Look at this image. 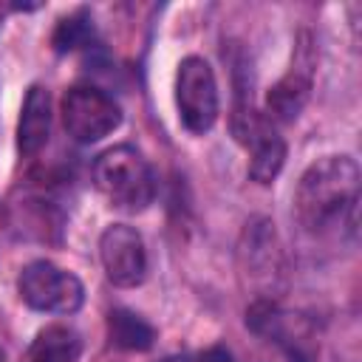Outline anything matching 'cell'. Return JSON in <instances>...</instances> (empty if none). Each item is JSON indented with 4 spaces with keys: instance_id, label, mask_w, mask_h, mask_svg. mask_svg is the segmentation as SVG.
<instances>
[{
    "instance_id": "6da1fadb",
    "label": "cell",
    "mask_w": 362,
    "mask_h": 362,
    "mask_svg": "<svg viewBox=\"0 0 362 362\" xmlns=\"http://www.w3.org/2000/svg\"><path fill=\"white\" fill-rule=\"evenodd\" d=\"M359 204V164L351 156L317 158L297 181L294 218L305 232L322 235L328 229L354 226Z\"/></svg>"
},
{
    "instance_id": "7a4b0ae2",
    "label": "cell",
    "mask_w": 362,
    "mask_h": 362,
    "mask_svg": "<svg viewBox=\"0 0 362 362\" xmlns=\"http://www.w3.org/2000/svg\"><path fill=\"white\" fill-rule=\"evenodd\" d=\"M90 175L96 189L116 209L141 212L156 198V173L133 144H116L99 153Z\"/></svg>"
},
{
    "instance_id": "3957f363",
    "label": "cell",
    "mask_w": 362,
    "mask_h": 362,
    "mask_svg": "<svg viewBox=\"0 0 362 362\" xmlns=\"http://www.w3.org/2000/svg\"><path fill=\"white\" fill-rule=\"evenodd\" d=\"M232 136L249 153V175L257 184H272L286 161V141L277 133V124L255 110L252 99H238L232 110Z\"/></svg>"
},
{
    "instance_id": "277c9868",
    "label": "cell",
    "mask_w": 362,
    "mask_h": 362,
    "mask_svg": "<svg viewBox=\"0 0 362 362\" xmlns=\"http://www.w3.org/2000/svg\"><path fill=\"white\" fill-rule=\"evenodd\" d=\"M17 294L28 308L45 314H74L85 303L82 280L51 260H31L23 266L17 277Z\"/></svg>"
},
{
    "instance_id": "5b68a950",
    "label": "cell",
    "mask_w": 362,
    "mask_h": 362,
    "mask_svg": "<svg viewBox=\"0 0 362 362\" xmlns=\"http://www.w3.org/2000/svg\"><path fill=\"white\" fill-rule=\"evenodd\" d=\"M175 107L181 124L204 136L218 122V82L204 57H184L175 71Z\"/></svg>"
},
{
    "instance_id": "8992f818",
    "label": "cell",
    "mask_w": 362,
    "mask_h": 362,
    "mask_svg": "<svg viewBox=\"0 0 362 362\" xmlns=\"http://www.w3.org/2000/svg\"><path fill=\"white\" fill-rule=\"evenodd\" d=\"M65 133L79 144H93L122 124V107L110 93L96 85H74L65 90L62 105Z\"/></svg>"
},
{
    "instance_id": "52a82bcc",
    "label": "cell",
    "mask_w": 362,
    "mask_h": 362,
    "mask_svg": "<svg viewBox=\"0 0 362 362\" xmlns=\"http://www.w3.org/2000/svg\"><path fill=\"white\" fill-rule=\"evenodd\" d=\"M314 65H317L314 45H311V37L303 31L300 40H297L294 57H291V68L286 71V76L277 85L269 88V96H266V116L274 124L294 122L300 116V110L305 107V102L311 96Z\"/></svg>"
},
{
    "instance_id": "ba28073f",
    "label": "cell",
    "mask_w": 362,
    "mask_h": 362,
    "mask_svg": "<svg viewBox=\"0 0 362 362\" xmlns=\"http://www.w3.org/2000/svg\"><path fill=\"white\" fill-rule=\"evenodd\" d=\"M99 260L107 280L119 288H133L147 277V249L139 229L110 223L99 238Z\"/></svg>"
},
{
    "instance_id": "9c48e42d",
    "label": "cell",
    "mask_w": 362,
    "mask_h": 362,
    "mask_svg": "<svg viewBox=\"0 0 362 362\" xmlns=\"http://www.w3.org/2000/svg\"><path fill=\"white\" fill-rule=\"evenodd\" d=\"M51 136V93L42 85H31L25 90L20 122H17V150L28 158L37 156Z\"/></svg>"
},
{
    "instance_id": "30bf717a",
    "label": "cell",
    "mask_w": 362,
    "mask_h": 362,
    "mask_svg": "<svg viewBox=\"0 0 362 362\" xmlns=\"http://www.w3.org/2000/svg\"><path fill=\"white\" fill-rule=\"evenodd\" d=\"M82 354V337L62 322L45 325L28 345V362H76Z\"/></svg>"
},
{
    "instance_id": "8fae6325",
    "label": "cell",
    "mask_w": 362,
    "mask_h": 362,
    "mask_svg": "<svg viewBox=\"0 0 362 362\" xmlns=\"http://www.w3.org/2000/svg\"><path fill=\"white\" fill-rule=\"evenodd\" d=\"M107 337L122 351H147L156 342V331L130 308H113L107 314Z\"/></svg>"
},
{
    "instance_id": "7c38bea8",
    "label": "cell",
    "mask_w": 362,
    "mask_h": 362,
    "mask_svg": "<svg viewBox=\"0 0 362 362\" xmlns=\"http://www.w3.org/2000/svg\"><path fill=\"white\" fill-rule=\"evenodd\" d=\"M90 40H93V25H90V20H88L85 11H76V14L62 17L57 23V28H54V37H51V42H54V48L59 54L85 48V45H90Z\"/></svg>"
},
{
    "instance_id": "4fadbf2b",
    "label": "cell",
    "mask_w": 362,
    "mask_h": 362,
    "mask_svg": "<svg viewBox=\"0 0 362 362\" xmlns=\"http://www.w3.org/2000/svg\"><path fill=\"white\" fill-rule=\"evenodd\" d=\"M158 362H232V354L221 345H212L206 351H195V354H170Z\"/></svg>"
},
{
    "instance_id": "5bb4252c",
    "label": "cell",
    "mask_w": 362,
    "mask_h": 362,
    "mask_svg": "<svg viewBox=\"0 0 362 362\" xmlns=\"http://www.w3.org/2000/svg\"><path fill=\"white\" fill-rule=\"evenodd\" d=\"M0 362H3V354H0Z\"/></svg>"
}]
</instances>
